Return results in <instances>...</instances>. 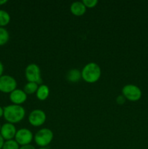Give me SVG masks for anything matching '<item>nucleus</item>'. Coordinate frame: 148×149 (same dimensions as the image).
Listing matches in <instances>:
<instances>
[{
	"label": "nucleus",
	"mask_w": 148,
	"mask_h": 149,
	"mask_svg": "<svg viewBox=\"0 0 148 149\" xmlns=\"http://www.w3.org/2000/svg\"><path fill=\"white\" fill-rule=\"evenodd\" d=\"M16 132H17V130L13 124L7 122L1 125L0 134L4 139V141H10V140L14 139Z\"/></svg>",
	"instance_id": "9"
},
{
	"label": "nucleus",
	"mask_w": 148,
	"mask_h": 149,
	"mask_svg": "<svg viewBox=\"0 0 148 149\" xmlns=\"http://www.w3.org/2000/svg\"><path fill=\"white\" fill-rule=\"evenodd\" d=\"M36 97L39 100H45L49 95V88L46 84H41L36 93Z\"/></svg>",
	"instance_id": "12"
},
{
	"label": "nucleus",
	"mask_w": 148,
	"mask_h": 149,
	"mask_svg": "<svg viewBox=\"0 0 148 149\" xmlns=\"http://www.w3.org/2000/svg\"><path fill=\"white\" fill-rule=\"evenodd\" d=\"M68 81L71 83H76L81 79V71L77 68H73L68 72L66 75Z\"/></svg>",
	"instance_id": "13"
},
{
	"label": "nucleus",
	"mask_w": 148,
	"mask_h": 149,
	"mask_svg": "<svg viewBox=\"0 0 148 149\" xmlns=\"http://www.w3.org/2000/svg\"><path fill=\"white\" fill-rule=\"evenodd\" d=\"M4 116V108L0 106V118H1Z\"/></svg>",
	"instance_id": "23"
},
{
	"label": "nucleus",
	"mask_w": 148,
	"mask_h": 149,
	"mask_svg": "<svg viewBox=\"0 0 148 149\" xmlns=\"http://www.w3.org/2000/svg\"><path fill=\"white\" fill-rule=\"evenodd\" d=\"M4 65H3L2 63L0 61V77L3 75V73H4Z\"/></svg>",
	"instance_id": "21"
},
{
	"label": "nucleus",
	"mask_w": 148,
	"mask_h": 149,
	"mask_svg": "<svg viewBox=\"0 0 148 149\" xmlns=\"http://www.w3.org/2000/svg\"><path fill=\"white\" fill-rule=\"evenodd\" d=\"M4 142H5V141H4V139L2 138L1 134H0V149H2V147L3 146H4Z\"/></svg>",
	"instance_id": "22"
},
{
	"label": "nucleus",
	"mask_w": 148,
	"mask_h": 149,
	"mask_svg": "<svg viewBox=\"0 0 148 149\" xmlns=\"http://www.w3.org/2000/svg\"><path fill=\"white\" fill-rule=\"evenodd\" d=\"M38 87H39V84L35 82H28L27 84H26V85L24 86V88H23V91L28 95H32L33 93H36V91L38 90Z\"/></svg>",
	"instance_id": "15"
},
{
	"label": "nucleus",
	"mask_w": 148,
	"mask_h": 149,
	"mask_svg": "<svg viewBox=\"0 0 148 149\" xmlns=\"http://www.w3.org/2000/svg\"><path fill=\"white\" fill-rule=\"evenodd\" d=\"M46 120V115L41 109H34L28 116V122L32 126L40 127L45 123Z\"/></svg>",
	"instance_id": "8"
},
{
	"label": "nucleus",
	"mask_w": 148,
	"mask_h": 149,
	"mask_svg": "<svg viewBox=\"0 0 148 149\" xmlns=\"http://www.w3.org/2000/svg\"><path fill=\"white\" fill-rule=\"evenodd\" d=\"M126 99L125 98V97L123 95H118L116 97V103L118 105H123L125 102H126Z\"/></svg>",
	"instance_id": "19"
},
{
	"label": "nucleus",
	"mask_w": 148,
	"mask_h": 149,
	"mask_svg": "<svg viewBox=\"0 0 148 149\" xmlns=\"http://www.w3.org/2000/svg\"><path fill=\"white\" fill-rule=\"evenodd\" d=\"M19 149H36V148H35V147L29 144V145L22 146L20 147V148Z\"/></svg>",
	"instance_id": "20"
},
{
	"label": "nucleus",
	"mask_w": 148,
	"mask_h": 149,
	"mask_svg": "<svg viewBox=\"0 0 148 149\" xmlns=\"http://www.w3.org/2000/svg\"><path fill=\"white\" fill-rule=\"evenodd\" d=\"M71 13L75 16H82L86 12V7L83 1H74L70 7Z\"/></svg>",
	"instance_id": "11"
},
{
	"label": "nucleus",
	"mask_w": 148,
	"mask_h": 149,
	"mask_svg": "<svg viewBox=\"0 0 148 149\" xmlns=\"http://www.w3.org/2000/svg\"><path fill=\"white\" fill-rule=\"evenodd\" d=\"M54 138L53 132L49 128L39 130L34 135V141L40 148L46 147L52 141Z\"/></svg>",
	"instance_id": "3"
},
{
	"label": "nucleus",
	"mask_w": 148,
	"mask_h": 149,
	"mask_svg": "<svg viewBox=\"0 0 148 149\" xmlns=\"http://www.w3.org/2000/svg\"><path fill=\"white\" fill-rule=\"evenodd\" d=\"M33 135L30 130L27 128H21L17 130L15 141L19 144V146L29 145L33 139Z\"/></svg>",
	"instance_id": "7"
},
{
	"label": "nucleus",
	"mask_w": 148,
	"mask_h": 149,
	"mask_svg": "<svg viewBox=\"0 0 148 149\" xmlns=\"http://www.w3.org/2000/svg\"><path fill=\"white\" fill-rule=\"evenodd\" d=\"M20 146L16 142L15 140H10V141H5L2 149H19Z\"/></svg>",
	"instance_id": "17"
},
{
	"label": "nucleus",
	"mask_w": 148,
	"mask_h": 149,
	"mask_svg": "<svg viewBox=\"0 0 148 149\" xmlns=\"http://www.w3.org/2000/svg\"><path fill=\"white\" fill-rule=\"evenodd\" d=\"M82 1L86 8H93L98 4L97 0H83Z\"/></svg>",
	"instance_id": "18"
},
{
	"label": "nucleus",
	"mask_w": 148,
	"mask_h": 149,
	"mask_svg": "<svg viewBox=\"0 0 148 149\" xmlns=\"http://www.w3.org/2000/svg\"><path fill=\"white\" fill-rule=\"evenodd\" d=\"M1 124H0V131H1Z\"/></svg>",
	"instance_id": "26"
},
{
	"label": "nucleus",
	"mask_w": 148,
	"mask_h": 149,
	"mask_svg": "<svg viewBox=\"0 0 148 149\" xmlns=\"http://www.w3.org/2000/svg\"><path fill=\"white\" fill-rule=\"evenodd\" d=\"M122 95L129 101H138L142 97V90L135 84H129L123 86L122 88Z\"/></svg>",
	"instance_id": "4"
},
{
	"label": "nucleus",
	"mask_w": 148,
	"mask_h": 149,
	"mask_svg": "<svg viewBox=\"0 0 148 149\" xmlns=\"http://www.w3.org/2000/svg\"><path fill=\"white\" fill-rule=\"evenodd\" d=\"M7 2V0H0V6L4 5Z\"/></svg>",
	"instance_id": "24"
},
{
	"label": "nucleus",
	"mask_w": 148,
	"mask_h": 149,
	"mask_svg": "<svg viewBox=\"0 0 148 149\" xmlns=\"http://www.w3.org/2000/svg\"><path fill=\"white\" fill-rule=\"evenodd\" d=\"M27 94L20 89H15L10 93V100L15 105H21L27 100Z\"/></svg>",
	"instance_id": "10"
},
{
	"label": "nucleus",
	"mask_w": 148,
	"mask_h": 149,
	"mask_svg": "<svg viewBox=\"0 0 148 149\" xmlns=\"http://www.w3.org/2000/svg\"><path fill=\"white\" fill-rule=\"evenodd\" d=\"M39 149H47L46 148V147H43V148H39Z\"/></svg>",
	"instance_id": "25"
},
{
	"label": "nucleus",
	"mask_w": 148,
	"mask_h": 149,
	"mask_svg": "<svg viewBox=\"0 0 148 149\" xmlns=\"http://www.w3.org/2000/svg\"><path fill=\"white\" fill-rule=\"evenodd\" d=\"M17 83L15 79L10 75H2L0 77V92L11 93L17 89Z\"/></svg>",
	"instance_id": "6"
},
{
	"label": "nucleus",
	"mask_w": 148,
	"mask_h": 149,
	"mask_svg": "<svg viewBox=\"0 0 148 149\" xmlns=\"http://www.w3.org/2000/svg\"><path fill=\"white\" fill-rule=\"evenodd\" d=\"M26 116V110L20 105H9L4 107V116L6 121L9 123L17 124L21 122Z\"/></svg>",
	"instance_id": "1"
},
{
	"label": "nucleus",
	"mask_w": 148,
	"mask_h": 149,
	"mask_svg": "<svg viewBox=\"0 0 148 149\" xmlns=\"http://www.w3.org/2000/svg\"><path fill=\"white\" fill-rule=\"evenodd\" d=\"M10 39V33L5 28L0 27V46L6 45Z\"/></svg>",
	"instance_id": "16"
},
{
	"label": "nucleus",
	"mask_w": 148,
	"mask_h": 149,
	"mask_svg": "<svg viewBox=\"0 0 148 149\" xmlns=\"http://www.w3.org/2000/svg\"><path fill=\"white\" fill-rule=\"evenodd\" d=\"M11 17L6 10H0V27L4 28L10 23Z\"/></svg>",
	"instance_id": "14"
},
{
	"label": "nucleus",
	"mask_w": 148,
	"mask_h": 149,
	"mask_svg": "<svg viewBox=\"0 0 148 149\" xmlns=\"http://www.w3.org/2000/svg\"><path fill=\"white\" fill-rule=\"evenodd\" d=\"M25 76L26 79L30 82L37 83L40 85L42 83L41 70L37 64L30 63L28 65L25 69Z\"/></svg>",
	"instance_id": "5"
},
{
	"label": "nucleus",
	"mask_w": 148,
	"mask_h": 149,
	"mask_svg": "<svg viewBox=\"0 0 148 149\" xmlns=\"http://www.w3.org/2000/svg\"><path fill=\"white\" fill-rule=\"evenodd\" d=\"M102 71L100 65L94 62L87 63L81 70V78L87 83L93 84L100 79Z\"/></svg>",
	"instance_id": "2"
}]
</instances>
